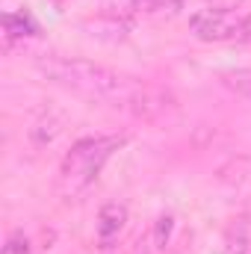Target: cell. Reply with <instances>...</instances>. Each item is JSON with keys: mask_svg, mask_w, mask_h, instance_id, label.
<instances>
[{"mask_svg": "<svg viewBox=\"0 0 251 254\" xmlns=\"http://www.w3.org/2000/svg\"><path fill=\"white\" fill-rule=\"evenodd\" d=\"M36 68L48 80L60 83L65 89H74V92H83V95H95V98H116V95H125L130 89V83L122 74H116L107 65L92 63V60L45 54V57L36 60Z\"/></svg>", "mask_w": 251, "mask_h": 254, "instance_id": "obj_1", "label": "cell"}, {"mask_svg": "<svg viewBox=\"0 0 251 254\" xmlns=\"http://www.w3.org/2000/svg\"><path fill=\"white\" fill-rule=\"evenodd\" d=\"M125 145L127 136H89V139H80L77 145H71V151L65 154L63 166H60V178H57L60 192L65 198L80 195L101 175L107 160Z\"/></svg>", "mask_w": 251, "mask_h": 254, "instance_id": "obj_2", "label": "cell"}, {"mask_svg": "<svg viewBox=\"0 0 251 254\" xmlns=\"http://www.w3.org/2000/svg\"><path fill=\"white\" fill-rule=\"evenodd\" d=\"M189 30L201 42H231V39H246L249 36V15L237 9H219L207 6L198 9L189 18Z\"/></svg>", "mask_w": 251, "mask_h": 254, "instance_id": "obj_3", "label": "cell"}, {"mask_svg": "<svg viewBox=\"0 0 251 254\" xmlns=\"http://www.w3.org/2000/svg\"><path fill=\"white\" fill-rule=\"evenodd\" d=\"M125 225H127V207L125 204H119V201L104 204L101 213H98V240H101V246H110L125 231Z\"/></svg>", "mask_w": 251, "mask_h": 254, "instance_id": "obj_4", "label": "cell"}, {"mask_svg": "<svg viewBox=\"0 0 251 254\" xmlns=\"http://www.w3.org/2000/svg\"><path fill=\"white\" fill-rule=\"evenodd\" d=\"M3 30L9 39H24V36H36L39 24L30 12H6L3 15Z\"/></svg>", "mask_w": 251, "mask_h": 254, "instance_id": "obj_5", "label": "cell"}, {"mask_svg": "<svg viewBox=\"0 0 251 254\" xmlns=\"http://www.w3.org/2000/svg\"><path fill=\"white\" fill-rule=\"evenodd\" d=\"M222 80H225V86H231L234 92L251 98V71H234V74H225Z\"/></svg>", "mask_w": 251, "mask_h": 254, "instance_id": "obj_6", "label": "cell"}, {"mask_svg": "<svg viewBox=\"0 0 251 254\" xmlns=\"http://www.w3.org/2000/svg\"><path fill=\"white\" fill-rule=\"evenodd\" d=\"M3 254H30V243L24 234H12L3 246Z\"/></svg>", "mask_w": 251, "mask_h": 254, "instance_id": "obj_7", "label": "cell"}, {"mask_svg": "<svg viewBox=\"0 0 251 254\" xmlns=\"http://www.w3.org/2000/svg\"><path fill=\"white\" fill-rule=\"evenodd\" d=\"M169 234H172V216H160V219H157V234H154L157 246H166Z\"/></svg>", "mask_w": 251, "mask_h": 254, "instance_id": "obj_8", "label": "cell"}, {"mask_svg": "<svg viewBox=\"0 0 251 254\" xmlns=\"http://www.w3.org/2000/svg\"><path fill=\"white\" fill-rule=\"evenodd\" d=\"M130 101L136 104V101H142V89H133V95H130ZM148 107H157V110H163V104H142L136 113H142V116H148Z\"/></svg>", "mask_w": 251, "mask_h": 254, "instance_id": "obj_9", "label": "cell"}, {"mask_svg": "<svg viewBox=\"0 0 251 254\" xmlns=\"http://www.w3.org/2000/svg\"><path fill=\"white\" fill-rule=\"evenodd\" d=\"M237 3L240 0H213V6H219V9H237Z\"/></svg>", "mask_w": 251, "mask_h": 254, "instance_id": "obj_10", "label": "cell"}]
</instances>
